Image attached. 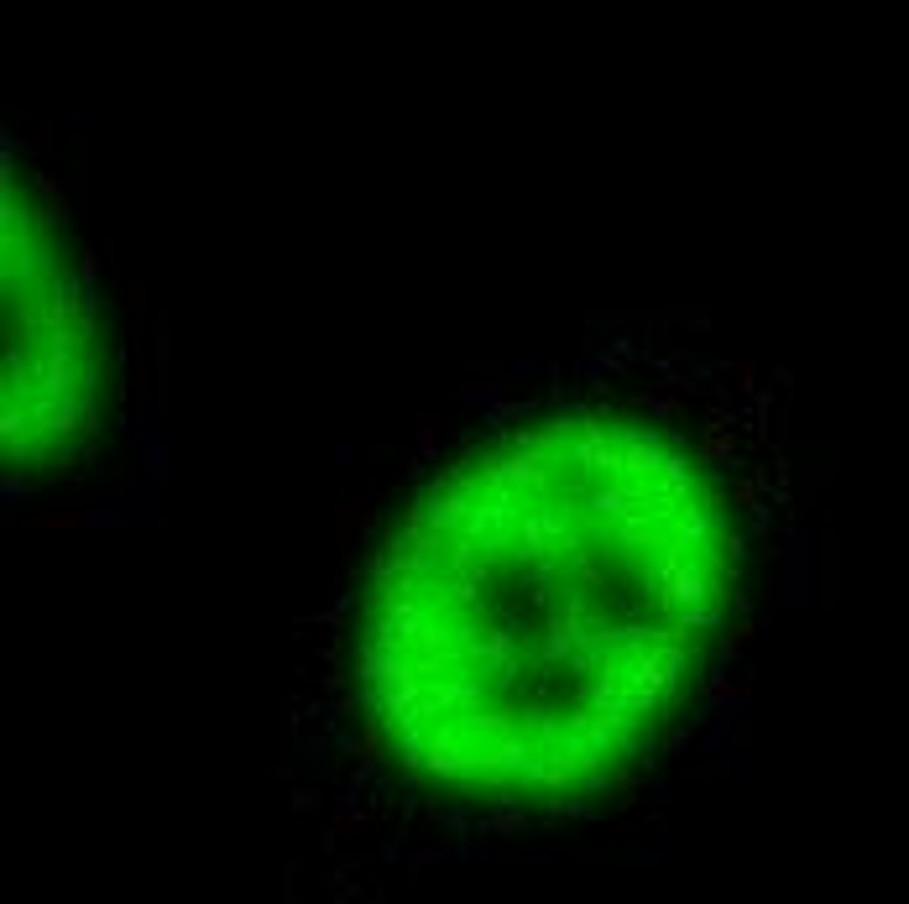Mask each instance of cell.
Wrapping results in <instances>:
<instances>
[{"label":"cell","instance_id":"obj_1","mask_svg":"<svg viewBox=\"0 0 909 904\" xmlns=\"http://www.w3.org/2000/svg\"><path fill=\"white\" fill-rule=\"evenodd\" d=\"M361 507H366V502H361V486H356V492H351V497H345V502L335 507V549H340V554L351 549L356 528H361Z\"/></svg>","mask_w":909,"mask_h":904},{"label":"cell","instance_id":"obj_2","mask_svg":"<svg viewBox=\"0 0 909 904\" xmlns=\"http://www.w3.org/2000/svg\"><path fill=\"white\" fill-rule=\"evenodd\" d=\"M89 518L79 513V507H68V513H27L21 518V528H84Z\"/></svg>","mask_w":909,"mask_h":904},{"label":"cell","instance_id":"obj_3","mask_svg":"<svg viewBox=\"0 0 909 904\" xmlns=\"http://www.w3.org/2000/svg\"><path fill=\"white\" fill-rule=\"evenodd\" d=\"M753 633H758V628H753V622H748V617H737V622H732V628H727V633H721V648H727V654H732V648H737V654H742V648H753Z\"/></svg>","mask_w":909,"mask_h":904},{"label":"cell","instance_id":"obj_4","mask_svg":"<svg viewBox=\"0 0 909 904\" xmlns=\"http://www.w3.org/2000/svg\"><path fill=\"white\" fill-rule=\"evenodd\" d=\"M721 372H727V382H732V387H753L758 366H753L748 356H737V361H727V366H721Z\"/></svg>","mask_w":909,"mask_h":904},{"label":"cell","instance_id":"obj_5","mask_svg":"<svg viewBox=\"0 0 909 904\" xmlns=\"http://www.w3.org/2000/svg\"><path fill=\"white\" fill-rule=\"evenodd\" d=\"M758 502V486L742 476V481H732V507H753Z\"/></svg>","mask_w":909,"mask_h":904}]
</instances>
